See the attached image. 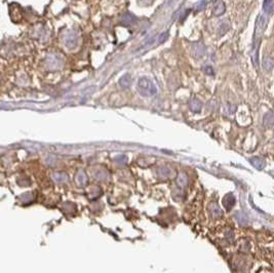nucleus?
<instances>
[{
    "mask_svg": "<svg viewBox=\"0 0 274 273\" xmlns=\"http://www.w3.org/2000/svg\"><path fill=\"white\" fill-rule=\"evenodd\" d=\"M138 91L144 97H153L157 93V88L153 81H151L147 77H141L137 84Z\"/></svg>",
    "mask_w": 274,
    "mask_h": 273,
    "instance_id": "nucleus-1",
    "label": "nucleus"
},
{
    "mask_svg": "<svg viewBox=\"0 0 274 273\" xmlns=\"http://www.w3.org/2000/svg\"><path fill=\"white\" fill-rule=\"evenodd\" d=\"M119 83H120V86L123 88H126L128 87L129 85H131L132 83V76L131 74H124L122 77L120 78V80H119Z\"/></svg>",
    "mask_w": 274,
    "mask_h": 273,
    "instance_id": "nucleus-2",
    "label": "nucleus"
},
{
    "mask_svg": "<svg viewBox=\"0 0 274 273\" xmlns=\"http://www.w3.org/2000/svg\"><path fill=\"white\" fill-rule=\"evenodd\" d=\"M200 106H201V104H200V102L197 99L193 98L191 100V102H190V108H191V110H193L194 112L199 111Z\"/></svg>",
    "mask_w": 274,
    "mask_h": 273,
    "instance_id": "nucleus-3",
    "label": "nucleus"
},
{
    "mask_svg": "<svg viewBox=\"0 0 274 273\" xmlns=\"http://www.w3.org/2000/svg\"><path fill=\"white\" fill-rule=\"evenodd\" d=\"M273 9V0H265L264 1V9L266 12H271Z\"/></svg>",
    "mask_w": 274,
    "mask_h": 273,
    "instance_id": "nucleus-4",
    "label": "nucleus"
}]
</instances>
